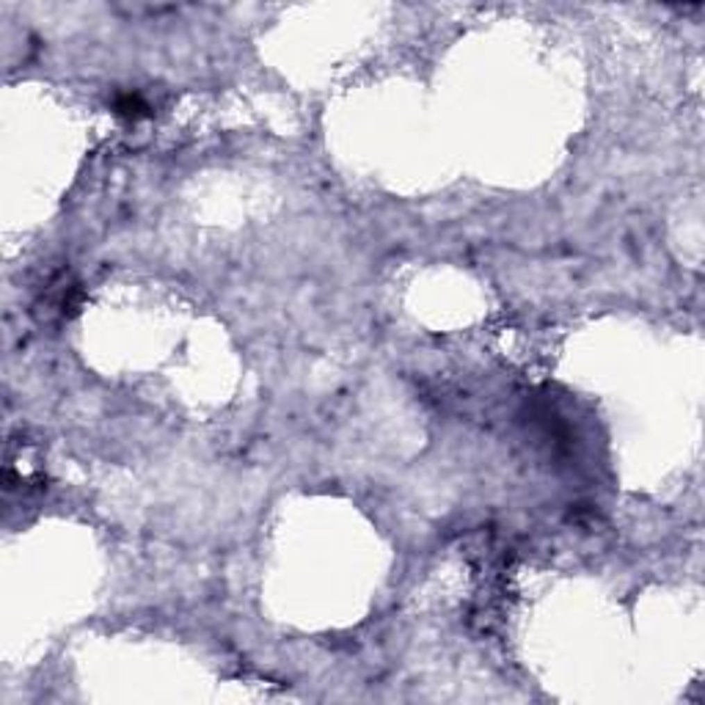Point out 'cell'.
I'll return each instance as SVG.
<instances>
[{
  "instance_id": "obj_1",
  "label": "cell",
  "mask_w": 705,
  "mask_h": 705,
  "mask_svg": "<svg viewBox=\"0 0 705 705\" xmlns=\"http://www.w3.org/2000/svg\"><path fill=\"white\" fill-rule=\"evenodd\" d=\"M147 110H149V105H147L141 97H135V94H127V97H119V99H116V113H122V116H127V119L147 116Z\"/></svg>"
}]
</instances>
